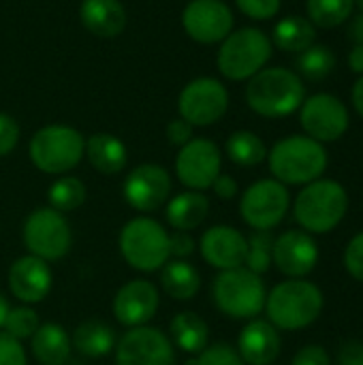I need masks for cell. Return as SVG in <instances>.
<instances>
[{"instance_id":"cell-30","label":"cell","mask_w":363,"mask_h":365,"mask_svg":"<svg viewBox=\"0 0 363 365\" xmlns=\"http://www.w3.org/2000/svg\"><path fill=\"white\" fill-rule=\"evenodd\" d=\"M225 152H227L229 160L240 167H257L267 158V148H265L263 139L250 130H235L227 139Z\"/></svg>"},{"instance_id":"cell-16","label":"cell","mask_w":363,"mask_h":365,"mask_svg":"<svg viewBox=\"0 0 363 365\" xmlns=\"http://www.w3.org/2000/svg\"><path fill=\"white\" fill-rule=\"evenodd\" d=\"M171 195V175L160 165H139L135 167L122 184L124 201L137 212H154L167 203Z\"/></svg>"},{"instance_id":"cell-35","label":"cell","mask_w":363,"mask_h":365,"mask_svg":"<svg viewBox=\"0 0 363 365\" xmlns=\"http://www.w3.org/2000/svg\"><path fill=\"white\" fill-rule=\"evenodd\" d=\"M39 314L30 308V306H17L11 308L4 321V331L9 336H13L15 340H30L34 336V331L39 329Z\"/></svg>"},{"instance_id":"cell-24","label":"cell","mask_w":363,"mask_h":365,"mask_svg":"<svg viewBox=\"0 0 363 365\" xmlns=\"http://www.w3.org/2000/svg\"><path fill=\"white\" fill-rule=\"evenodd\" d=\"M210 214V199L203 192L186 190L169 199L165 216L175 231H193L205 222Z\"/></svg>"},{"instance_id":"cell-42","label":"cell","mask_w":363,"mask_h":365,"mask_svg":"<svg viewBox=\"0 0 363 365\" xmlns=\"http://www.w3.org/2000/svg\"><path fill=\"white\" fill-rule=\"evenodd\" d=\"M291 365H332V359H329V355H327V351L323 346L310 344V346H304L293 357Z\"/></svg>"},{"instance_id":"cell-25","label":"cell","mask_w":363,"mask_h":365,"mask_svg":"<svg viewBox=\"0 0 363 365\" xmlns=\"http://www.w3.org/2000/svg\"><path fill=\"white\" fill-rule=\"evenodd\" d=\"M86 154L90 165L105 175H116L126 167L128 152L122 139L111 133H96L86 141Z\"/></svg>"},{"instance_id":"cell-43","label":"cell","mask_w":363,"mask_h":365,"mask_svg":"<svg viewBox=\"0 0 363 365\" xmlns=\"http://www.w3.org/2000/svg\"><path fill=\"white\" fill-rule=\"evenodd\" d=\"M190 139H193V126H190L186 120L178 118V120H171V122L167 124V141H169L171 145L182 148V145H186Z\"/></svg>"},{"instance_id":"cell-11","label":"cell","mask_w":363,"mask_h":365,"mask_svg":"<svg viewBox=\"0 0 363 365\" xmlns=\"http://www.w3.org/2000/svg\"><path fill=\"white\" fill-rule=\"evenodd\" d=\"M180 118L190 126L216 124L229 109V92L214 77H199L184 86L178 98Z\"/></svg>"},{"instance_id":"cell-33","label":"cell","mask_w":363,"mask_h":365,"mask_svg":"<svg viewBox=\"0 0 363 365\" xmlns=\"http://www.w3.org/2000/svg\"><path fill=\"white\" fill-rule=\"evenodd\" d=\"M355 0H306L308 19L315 28H336L353 15Z\"/></svg>"},{"instance_id":"cell-22","label":"cell","mask_w":363,"mask_h":365,"mask_svg":"<svg viewBox=\"0 0 363 365\" xmlns=\"http://www.w3.org/2000/svg\"><path fill=\"white\" fill-rule=\"evenodd\" d=\"M79 17L83 28L101 38H113L126 26V11L120 0H81Z\"/></svg>"},{"instance_id":"cell-3","label":"cell","mask_w":363,"mask_h":365,"mask_svg":"<svg viewBox=\"0 0 363 365\" xmlns=\"http://www.w3.org/2000/svg\"><path fill=\"white\" fill-rule=\"evenodd\" d=\"M265 310L276 329H304L321 317L323 293L308 280H285L265 297Z\"/></svg>"},{"instance_id":"cell-7","label":"cell","mask_w":363,"mask_h":365,"mask_svg":"<svg viewBox=\"0 0 363 365\" xmlns=\"http://www.w3.org/2000/svg\"><path fill=\"white\" fill-rule=\"evenodd\" d=\"M272 41L259 28H240L231 32L216 56L218 71L231 81H246L257 75L272 58Z\"/></svg>"},{"instance_id":"cell-2","label":"cell","mask_w":363,"mask_h":365,"mask_svg":"<svg viewBox=\"0 0 363 365\" xmlns=\"http://www.w3.org/2000/svg\"><path fill=\"white\" fill-rule=\"evenodd\" d=\"M270 171L280 184H310L327 169V150L308 135L280 139L267 154Z\"/></svg>"},{"instance_id":"cell-40","label":"cell","mask_w":363,"mask_h":365,"mask_svg":"<svg viewBox=\"0 0 363 365\" xmlns=\"http://www.w3.org/2000/svg\"><path fill=\"white\" fill-rule=\"evenodd\" d=\"M17 141H19V124L9 113L0 111V156L11 154Z\"/></svg>"},{"instance_id":"cell-31","label":"cell","mask_w":363,"mask_h":365,"mask_svg":"<svg viewBox=\"0 0 363 365\" xmlns=\"http://www.w3.org/2000/svg\"><path fill=\"white\" fill-rule=\"evenodd\" d=\"M295 66L302 77L310 81H319V79H325L336 68V53L327 45L315 43L308 49L300 51Z\"/></svg>"},{"instance_id":"cell-23","label":"cell","mask_w":363,"mask_h":365,"mask_svg":"<svg viewBox=\"0 0 363 365\" xmlns=\"http://www.w3.org/2000/svg\"><path fill=\"white\" fill-rule=\"evenodd\" d=\"M30 351L41 365H64L73 351L71 336L58 323H43L30 338Z\"/></svg>"},{"instance_id":"cell-14","label":"cell","mask_w":363,"mask_h":365,"mask_svg":"<svg viewBox=\"0 0 363 365\" xmlns=\"http://www.w3.org/2000/svg\"><path fill=\"white\" fill-rule=\"evenodd\" d=\"M223 154L212 139H190L180 148L175 158V175L188 188L203 192L212 188L214 180L220 175Z\"/></svg>"},{"instance_id":"cell-21","label":"cell","mask_w":363,"mask_h":365,"mask_svg":"<svg viewBox=\"0 0 363 365\" xmlns=\"http://www.w3.org/2000/svg\"><path fill=\"white\" fill-rule=\"evenodd\" d=\"M280 334L267 321H250L237 338V353L248 365H272L280 355Z\"/></svg>"},{"instance_id":"cell-10","label":"cell","mask_w":363,"mask_h":365,"mask_svg":"<svg viewBox=\"0 0 363 365\" xmlns=\"http://www.w3.org/2000/svg\"><path fill=\"white\" fill-rule=\"evenodd\" d=\"M289 190L278 180H259L248 186L240 201V216L255 231H270L289 212Z\"/></svg>"},{"instance_id":"cell-50","label":"cell","mask_w":363,"mask_h":365,"mask_svg":"<svg viewBox=\"0 0 363 365\" xmlns=\"http://www.w3.org/2000/svg\"><path fill=\"white\" fill-rule=\"evenodd\" d=\"M355 4H357V6L362 9V13H363V0H355Z\"/></svg>"},{"instance_id":"cell-12","label":"cell","mask_w":363,"mask_h":365,"mask_svg":"<svg viewBox=\"0 0 363 365\" xmlns=\"http://www.w3.org/2000/svg\"><path fill=\"white\" fill-rule=\"evenodd\" d=\"M116 365H175V346L158 327H133L116 344Z\"/></svg>"},{"instance_id":"cell-19","label":"cell","mask_w":363,"mask_h":365,"mask_svg":"<svg viewBox=\"0 0 363 365\" xmlns=\"http://www.w3.org/2000/svg\"><path fill=\"white\" fill-rule=\"evenodd\" d=\"M53 287V274L47 261L26 255L13 261L9 269V289L17 302L32 306L43 302Z\"/></svg>"},{"instance_id":"cell-36","label":"cell","mask_w":363,"mask_h":365,"mask_svg":"<svg viewBox=\"0 0 363 365\" xmlns=\"http://www.w3.org/2000/svg\"><path fill=\"white\" fill-rule=\"evenodd\" d=\"M186 365H246L244 359L240 357L237 349H233L231 344H212L205 346L193 361H188Z\"/></svg>"},{"instance_id":"cell-37","label":"cell","mask_w":363,"mask_h":365,"mask_svg":"<svg viewBox=\"0 0 363 365\" xmlns=\"http://www.w3.org/2000/svg\"><path fill=\"white\" fill-rule=\"evenodd\" d=\"M235 4L246 17L257 21L272 19L280 11V0H235Z\"/></svg>"},{"instance_id":"cell-6","label":"cell","mask_w":363,"mask_h":365,"mask_svg":"<svg viewBox=\"0 0 363 365\" xmlns=\"http://www.w3.org/2000/svg\"><path fill=\"white\" fill-rule=\"evenodd\" d=\"M122 259L137 272L152 274L160 269L169 259V233L167 229L148 216L128 220L118 237Z\"/></svg>"},{"instance_id":"cell-28","label":"cell","mask_w":363,"mask_h":365,"mask_svg":"<svg viewBox=\"0 0 363 365\" xmlns=\"http://www.w3.org/2000/svg\"><path fill=\"white\" fill-rule=\"evenodd\" d=\"M169 338L175 349L197 357L208 346L210 327L197 312H180L178 317L171 319Z\"/></svg>"},{"instance_id":"cell-8","label":"cell","mask_w":363,"mask_h":365,"mask_svg":"<svg viewBox=\"0 0 363 365\" xmlns=\"http://www.w3.org/2000/svg\"><path fill=\"white\" fill-rule=\"evenodd\" d=\"M212 297L216 308L231 319H255L265 308V284L246 267L225 269L214 278Z\"/></svg>"},{"instance_id":"cell-38","label":"cell","mask_w":363,"mask_h":365,"mask_svg":"<svg viewBox=\"0 0 363 365\" xmlns=\"http://www.w3.org/2000/svg\"><path fill=\"white\" fill-rule=\"evenodd\" d=\"M0 365H28L21 342L6 331H0Z\"/></svg>"},{"instance_id":"cell-13","label":"cell","mask_w":363,"mask_h":365,"mask_svg":"<svg viewBox=\"0 0 363 365\" xmlns=\"http://www.w3.org/2000/svg\"><path fill=\"white\" fill-rule=\"evenodd\" d=\"M300 122L306 135L315 141H338L349 130V109L338 96L319 92L304 98L300 107Z\"/></svg>"},{"instance_id":"cell-45","label":"cell","mask_w":363,"mask_h":365,"mask_svg":"<svg viewBox=\"0 0 363 365\" xmlns=\"http://www.w3.org/2000/svg\"><path fill=\"white\" fill-rule=\"evenodd\" d=\"M340 365H363V342H349L342 346L340 357H338Z\"/></svg>"},{"instance_id":"cell-46","label":"cell","mask_w":363,"mask_h":365,"mask_svg":"<svg viewBox=\"0 0 363 365\" xmlns=\"http://www.w3.org/2000/svg\"><path fill=\"white\" fill-rule=\"evenodd\" d=\"M349 68L357 75H363V45H355L349 53Z\"/></svg>"},{"instance_id":"cell-1","label":"cell","mask_w":363,"mask_h":365,"mask_svg":"<svg viewBox=\"0 0 363 365\" xmlns=\"http://www.w3.org/2000/svg\"><path fill=\"white\" fill-rule=\"evenodd\" d=\"M306 98L302 77L289 68H261L248 79L246 103L263 118H287L295 113Z\"/></svg>"},{"instance_id":"cell-17","label":"cell","mask_w":363,"mask_h":365,"mask_svg":"<svg viewBox=\"0 0 363 365\" xmlns=\"http://www.w3.org/2000/svg\"><path fill=\"white\" fill-rule=\"evenodd\" d=\"M160 304L156 284L150 280H131L122 284L113 297V317L120 325L133 329L148 325Z\"/></svg>"},{"instance_id":"cell-32","label":"cell","mask_w":363,"mask_h":365,"mask_svg":"<svg viewBox=\"0 0 363 365\" xmlns=\"http://www.w3.org/2000/svg\"><path fill=\"white\" fill-rule=\"evenodd\" d=\"M47 201H49V207L60 212V214L73 212V210L83 205V201H86V186H83V182L79 178L62 175V178H58L49 186Z\"/></svg>"},{"instance_id":"cell-44","label":"cell","mask_w":363,"mask_h":365,"mask_svg":"<svg viewBox=\"0 0 363 365\" xmlns=\"http://www.w3.org/2000/svg\"><path fill=\"white\" fill-rule=\"evenodd\" d=\"M212 190L216 192V197H218V199L231 201V199L237 195V182H235L231 175H227V173H220V175L214 180V184H212Z\"/></svg>"},{"instance_id":"cell-5","label":"cell","mask_w":363,"mask_h":365,"mask_svg":"<svg viewBox=\"0 0 363 365\" xmlns=\"http://www.w3.org/2000/svg\"><path fill=\"white\" fill-rule=\"evenodd\" d=\"M83 154V135L66 124H47L39 128L28 143V156L32 165L49 175L68 173L81 163Z\"/></svg>"},{"instance_id":"cell-34","label":"cell","mask_w":363,"mask_h":365,"mask_svg":"<svg viewBox=\"0 0 363 365\" xmlns=\"http://www.w3.org/2000/svg\"><path fill=\"white\" fill-rule=\"evenodd\" d=\"M272 248H274V237L270 231H257L248 240V250H246V269L252 274L261 276L270 269L272 265Z\"/></svg>"},{"instance_id":"cell-47","label":"cell","mask_w":363,"mask_h":365,"mask_svg":"<svg viewBox=\"0 0 363 365\" xmlns=\"http://www.w3.org/2000/svg\"><path fill=\"white\" fill-rule=\"evenodd\" d=\"M351 98H353L355 111L363 118V75L355 81V86H353V90H351Z\"/></svg>"},{"instance_id":"cell-39","label":"cell","mask_w":363,"mask_h":365,"mask_svg":"<svg viewBox=\"0 0 363 365\" xmlns=\"http://www.w3.org/2000/svg\"><path fill=\"white\" fill-rule=\"evenodd\" d=\"M344 267L355 280L363 282V233L349 242L344 250Z\"/></svg>"},{"instance_id":"cell-9","label":"cell","mask_w":363,"mask_h":365,"mask_svg":"<svg viewBox=\"0 0 363 365\" xmlns=\"http://www.w3.org/2000/svg\"><path fill=\"white\" fill-rule=\"evenodd\" d=\"M21 240L28 255L47 263L68 255L73 246V233L64 214L51 207H39L28 214L21 229Z\"/></svg>"},{"instance_id":"cell-49","label":"cell","mask_w":363,"mask_h":365,"mask_svg":"<svg viewBox=\"0 0 363 365\" xmlns=\"http://www.w3.org/2000/svg\"><path fill=\"white\" fill-rule=\"evenodd\" d=\"M9 310H11V306H9L6 297L0 293V329L4 327V321H6V314H9Z\"/></svg>"},{"instance_id":"cell-41","label":"cell","mask_w":363,"mask_h":365,"mask_svg":"<svg viewBox=\"0 0 363 365\" xmlns=\"http://www.w3.org/2000/svg\"><path fill=\"white\" fill-rule=\"evenodd\" d=\"M197 250V242L188 231H173L169 235V255L173 259H188Z\"/></svg>"},{"instance_id":"cell-48","label":"cell","mask_w":363,"mask_h":365,"mask_svg":"<svg viewBox=\"0 0 363 365\" xmlns=\"http://www.w3.org/2000/svg\"><path fill=\"white\" fill-rule=\"evenodd\" d=\"M349 36L355 41V45H363V13L353 19L351 28H349Z\"/></svg>"},{"instance_id":"cell-4","label":"cell","mask_w":363,"mask_h":365,"mask_svg":"<svg viewBox=\"0 0 363 365\" xmlns=\"http://www.w3.org/2000/svg\"><path fill=\"white\" fill-rule=\"evenodd\" d=\"M349 210V195L334 180H315L302 188L293 203L295 220L306 233H329L336 229Z\"/></svg>"},{"instance_id":"cell-27","label":"cell","mask_w":363,"mask_h":365,"mask_svg":"<svg viewBox=\"0 0 363 365\" xmlns=\"http://www.w3.org/2000/svg\"><path fill=\"white\" fill-rule=\"evenodd\" d=\"M160 269H163L160 284L171 299L188 302L199 293L201 276H199L197 267L193 263H188L186 259H173V261L169 259Z\"/></svg>"},{"instance_id":"cell-29","label":"cell","mask_w":363,"mask_h":365,"mask_svg":"<svg viewBox=\"0 0 363 365\" xmlns=\"http://www.w3.org/2000/svg\"><path fill=\"white\" fill-rule=\"evenodd\" d=\"M317 38V28L310 19L300 17V15H287L282 17L272 32V41L278 49L282 51H293L300 53L315 45Z\"/></svg>"},{"instance_id":"cell-20","label":"cell","mask_w":363,"mask_h":365,"mask_svg":"<svg viewBox=\"0 0 363 365\" xmlns=\"http://www.w3.org/2000/svg\"><path fill=\"white\" fill-rule=\"evenodd\" d=\"M248 250V240L233 227L216 225L208 229L199 240L201 257L216 269H235L244 267Z\"/></svg>"},{"instance_id":"cell-18","label":"cell","mask_w":363,"mask_h":365,"mask_svg":"<svg viewBox=\"0 0 363 365\" xmlns=\"http://www.w3.org/2000/svg\"><path fill=\"white\" fill-rule=\"evenodd\" d=\"M272 263L289 278H304L319 263V246L306 231H287L274 240Z\"/></svg>"},{"instance_id":"cell-26","label":"cell","mask_w":363,"mask_h":365,"mask_svg":"<svg viewBox=\"0 0 363 365\" xmlns=\"http://www.w3.org/2000/svg\"><path fill=\"white\" fill-rule=\"evenodd\" d=\"M71 344L79 355L98 359V357L113 353L118 338H116V331L111 325L92 319V321H83L81 325L75 327V331L71 336Z\"/></svg>"},{"instance_id":"cell-15","label":"cell","mask_w":363,"mask_h":365,"mask_svg":"<svg viewBox=\"0 0 363 365\" xmlns=\"http://www.w3.org/2000/svg\"><path fill=\"white\" fill-rule=\"evenodd\" d=\"M182 26L197 43H223L233 32V11L223 0H190L182 11Z\"/></svg>"}]
</instances>
